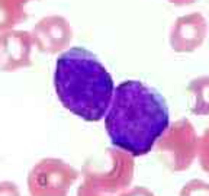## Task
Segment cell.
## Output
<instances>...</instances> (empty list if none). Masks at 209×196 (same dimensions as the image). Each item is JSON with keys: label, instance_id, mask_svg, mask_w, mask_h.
<instances>
[{"label": "cell", "instance_id": "6da1fadb", "mask_svg": "<svg viewBox=\"0 0 209 196\" xmlns=\"http://www.w3.org/2000/svg\"><path fill=\"white\" fill-rule=\"evenodd\" d=\"M170 115L164 97L137 80L121 83L105 115L112 144L134 157L145 156L169 128Z\"/></svg>", "mask_w": 209, "mask_h": 196}, {"label": "cell", "instance_id": "5b68a950", "mask_svg": "<svg viewBox=\"0 0 209 196\" xmlns=\"http://www.w3.org/2000/svg\"><path fill=\"white\" fill-rule=\"evenodd\" d=\"M189 92L193 94L192 112L197 116L209 115V76L195 79L189 84Z\"/></svg>", "mask_w": 209, "mask_h": 196}, {"label": "cell", "instance_id": "8992f818", "mask_svg": "<svg viewBox=\"0 0 209 196\" xmlns=\"http://www.w3.org/2000/svg\"><path fill=\"white\" fill-rule=\"evenodd\" d=\"M180 196H209V183L200 179H193L184 184Z\"/></svg>", "mask_w": 209, "mask_h": 196}, {"label": "cell", "instance_id": "277c9868", "mask_svg": "<svg viewBox=\"0 0 209 196\" xmlns=\"http://www.w3.org/2000/svg\"><path fill=\"white\" fill-rule=\"evenodd\" d=\"M208 23L200 13H193L179 22V34L176 48L180 51H192L199 48L206 36Z\"/></svg>", "mask_w": 209, "mask_h": 196}, {"label": "cell", "instance_id": "52a82bcc", "mask_svg": "<svg viewBox=\"0 0 209 196\" xmlns=\"http://www.w3.org/2000/svg\"><path fill=\"white\" fill-rule=\"evenodd\" d=\"M197 154L202 169L209 173V126L205 129L200 140H197Z\"/></svg>", "mask_w": 209, "mask_h": 196}, {"label": "cell", "instance_id": "3957f363", "mask_svg": "<svg viewBox=\"0 0 209 196\" xmlns=\"http://www.w3.org/2000/svg\"><path fill=\"white\" fill-rule=\"evenodd\" d=\"M167 135L164 140L170 144V150L173 153V169L184 170L192 164L197 153V137L189 121H180L167 128Z\"/></svg>", "mask_w": 209, "mask_h": 196}, {"label": "cell", "instance_id": "7a4b0ae2", "mask_svg": "<svg viewBox=\"0 0 209 196\" xmlns=\"http://www.w3.org/2000/svg\"><path fill=\"white\" fill-rule=\"evenodd\" d=\"M54 86L64 107L89 122L106 115L115 90L105 66L83 48H71L57 58Z\"/></svg>", "mask_w": 209, "mask_h": 196}]
</instances>
